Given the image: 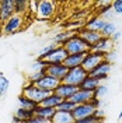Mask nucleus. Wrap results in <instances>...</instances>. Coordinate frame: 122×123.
Returning a JSON list of instances; mask_svg holds the SVG:
<instances>
[{
    "label": "nucleus",
    "instance_id": "f257e3e1",
    "mask_svg": "<svg viewBox=\"0 0 122 123\" xmlns=\"http://www.w3.org/2000/svg\"><path fill=\"white\" fill-rule=\"evenodd\" d=\"M49 94H52V92L45 91L42 88H38L37 85H34V84H27L25 87H23V92H21L23 97L31 99L32 102H35L37 105H39Z\"/></svg>",
    "mask_w": 122,
    "mask_h": 123
},
{
    "label": "nucleus",
    "instance_id": "f03ea898",
    "mask_svg": "<svg viewBox=\"0 0 122 123\" xmlns=\"http://www.w3.org/2000/svg\"><path fill=\"white\" fill-rule=\"evenodd\" d=\"M65 50L68 52V55H76V53H87L90 52V46L84 42L83 39L80 38L79 35H73L72 38L69 39L68 42L63 45Z\"/></svg>",
    "mask_w": 122,
    "mask_h": 123
},
{
    "label": "nucleus",
    "instance_id": "7ed1b4c3",
    "mask_svg": "<svg viewBox=\"0 0 122 123\" xmlns=\"http://www.w3.org/2000/svg\"><path fill=\"white\" fill-rule=\"evenodd\" d=\"M87 71L79 66V67H75V69L68 70V74L65 76V78L62 80L63 84H69V85H75V87H79V85L83 83V80L87 77Z\"/></svg>",
    "mask_w": 122,
    "mask_h": 123
},
{
    "label": "nucleus",
    "instance_id": "20e7f679",
    "mask_svg": "<svg viewBox=\"0 0 122 123\" xmlns=\"http://www.w3.org/2000/svg\"><path fill=\"white\" fill-rule=\"evenodd\" d=\"M102 60H105V55L98 53V52H87V55L84 56L83 63H81V67H83L87 73H90L94 67H97Z\"/></svg>",
    "mask_w": 122,
    "mask_h": 123
},
{
    "label": "nucleus",
    "instance_id": "39448f33",
    "mask_svg": "<svg viewBox=\"0 0 122 123\" xmlns=\"http://www.w3.org/2000/svg\"><path fill=\"white\" fill-rule=\"evenodd\" d=\"M55 13V3L51 0H42L38 1V7L35 11L37 20H49Z\"/></svg>",
    "mask_w": 122,
    "mask_h": 123
},
{
    "label": "nucleus",
    "instance_id": "423d86ee",
    "mask_svg": "<svg viewBox=\"0 0 122 123\" xmlns=\"http://www.w3.org/2000/svg\"><path fill=\"white\" fill-rule=\"evenodd\" d=\"M66 57H68V52L65 50V48L63 46H56L49 53V56L45 57L44 60H45L46 66H51V64H62Z\"/></svg>",
    "mask_w": 122,
    "mask_h": 123
},
{
    "label": "nucleus",
    "instance_id": "0eeeda50",
    "mask_svg": "<svg viewBox=\"0 0 122 123\" xmlns=\"http://www.w3.org/2000/svg\"><path fill=\"white\" fill-rule=\"evenodd\" d=\"M111 69H112V64L107 60H102L97 67H94L88 73V76H93L95 78H98L100 81H102V80H107L108 78V73L111 71Z\"/></svg>",
    "mask_w": 122,
    "mask_h": 123
},
{
    "label": "nucleus",
    "instance_id": "6e6552de",
    "mask_svg": "<svg viewBox=\"0 0 122 123\" xmlns=\"http://www.w3.org/2000/svg\"><path fill=\"white\" fill-rule=\"evenodd\" d=\"M14 15V0H1L0 1V23H7Z\"/></svg>",
    "mask_w": 122,
    "mask_h": 123
},
{
    "label": "nucleus",
    "instance_id": "1a4fd4ad",
    "mask_svg": "<svg viewBox=\"0 0 122 123\" xmlns=\"http://www.w3.org/2000/svg\"><path fill=\"white\" fill-rule=\"evenodd\" d=\"M21 25H23V15L14 14L7 23L3 24V34H4V35L15 34L17 31L21 28Z\"/></svg>",
    "mask_w": 122,
    "mask_h": 123
},
{
    "label": "nucleus",
    "instance_id": "9d476101",
    "mask_svg": "<svg viewBox=\"0 0 122 123\" xmlns=\"http://www.w3.org/2000/svg\"><path fill=\"white\" fill-rule=\"evenodd\" d=\"M94 108L91 106L90 102H86V104H80V105H76L73 112H72V116L75 117V120H80V119H84L87 116H91L94 113Z\"/></svg>",
    "mask_w": 122,
    "mask_h": 123
},
{
    "label": "nucleus",
    "instance_id": "9b49d317",
    "mask_svg": "<svg viewBox=\"0 0 122 123\" xmlns=\"http://www.w3.org/2000/svg\"><path fill=\"white\" fill-rule=\"evenodd\" d=\"M68 67L62 63V64H51V66H46L45 69V73L48 74V76L54 77V78H56V80H59L62 83V80L65 78V76L68 74Z\"/></svg>",
    "mask_w": 122,
    "mask_h": 123
},
{
    "label": "nucleus",
    "instance_id": "f8f14e48",
    "mask_svg": "<svg viewBox=\"0 0 122 123\" xmlns=\"http://www.w3.org/2000/svg\"><path fill=\"white\" fill-rule=\"evenodd\" d=\"M59 84H61V81H59V80H56V78H54V77L45 74V76L42 77L39 81H37L34 85H37L38 88H42V90H45V91L54 92L55 90H56V87H58Z\"/></svg>",
    "mask_w": 122,
    "mask_h": 123
},
{
    "label": "nucleus",
    "instance_id": "ddd939ff",
    "mask_svg": "<svg viewBox=\"0 0 122 123\" xmlns=\"http://www.w3.org/2000/svg\"><path fill=\"white\" fill-rule=\"evenodd\" d=\"M77 35L83 39L87 45L90 46V49H91V46L95 45V43L100 41V38H101V34H98V32H93V31H88V30H86V28L79 30V31H77Z\"/></svg>",
    "mask_w": 122,
    "mask_h": 123
},
{
    "label": "nucleus",
    "instance_id": "4468645a",
    "mask_svg": "<svg viewBox=\"0 0 122 123\" xmlns=\"http://www.w3.org/2000/svg\"><path fill=\"white\" fill-rule=\"evenodd\" d=\"M90 50H91V52H98V53L107 55L108 52H111V50H112V41H111V38L101 37L98 42H97L94 46H91V49H90Z\"/></svg>",
    "mask_w": 122,
    "mask_h": 123
},
{
    "label": "nucleus",
    "instance_id": "2eb2a0df",
    "mask_svg": "<svg viewBox=\"0 0 122 123\" xmlns=\"http://www.w3.org/2000/svg\"><path fill=\"white\" fill-rule=\"evenodd\" d=\"M79 90V87H75V85H69V84H61L56 87V90L54 91V94H56L58 97H61L62 99H69L75 92Z\"/></svg>",
    "mask_w": 122,
    "mask_h": 123
},
{
    "label": "nucleus",
    "instance_id": "dca6fc26",
    "mask_svg": "<svg viewBox=\"0 0 122 123\" xmlns=\"http://www.w3.org/2000/svg\"><path fill=\"white\" fill-rule=\"evenodd\" d=\"M93 98V92L91 91H86V90H77L70 98L69 101L73 102L75 105H80V104H86V102H90V99Z\"/></svg>",
    "mask_w": 122,
    "mask_h": 123
},
{
    "label": "nucleus",
    "instance_id": "f3484780",
    "mask_svg": "<svg viewBox=\"0 0 122 123\" xmlns=\"http://www.w3.org/2000/svg\"><path fill=\"white\" fill-rule=\"evenodd\" d=\"M105 23H107V20L105 18H101V17H94V18H90L87 23L83 25V28H86V30L88 31H93V32H101V30L104 28V25H105Z\"/></svg>",
    "mask_w": 122,
    "mask_h": 123
},
{
    "label": "nucleus",
    "instance_id": "a211bd4d",
    "mask_svg": "<svg viewBox=\"0 0 122 123\" xmlns=\"http://www.w3.org/2000/svg\"><path fill=\"white\" fill-rule=\"evenodd\" d=\"M100 85H101V81H100L98 78H95V77L88 76V74H87V77L83 80V83L79 85V88H80V90H86V91L94 92Z\"/></svg>",
    "mask_w": 122,
    "mask_h": 123
},
{
    "label": "nucleus",
    "instance_id": "6ab92c4d",
    "mask_svg": "<svg viewBox=\"0 0 122 123\" xmlns=\"http://www.w3.org/2000/svg\"><path fill=\"white\" fill-rule=\"evenodd\" d=\"M87 53H76V55H68V57L65 59L63 62V64L68 67L69 70L70 69H75V67H79V66H81V63H83V59L84 56Z\"/></svg>",
    "mask_w": 122,
    "mask_h": 123
},
{
    "label": "nucleus",
    "instance_id": "aec40b11",
    "mask_svg": "<svg viewBox=\"0 0 122 123\" xmlns=\"http://www.w3.org/2000/svg\"><path fill=\"white\" fill-rule=\"evenodd\" d=\"M55 112H56V109H54V108L39 106V105H37L34 108V115L39 116V117H44V119H48V120H51L54 117Z\"/></svg>",
    "mask_w": 122,
    "mask_h": 123
},
{
    "label": "nucleus",
    "instance_id": "412c9836",
    "mask_svg": "<svg viewBox=\"0 0 122 123\" xmlns=\"http://www.w3.org/2000/svg\"><path fill=\"white\" fill-rule=\"evenodd\" d=\"M77 32L75 31H62V32H58L56 35L54 37V43H56L58 46H63L66 42H68L69 39L72 38L73 35H76Z\"/></svg>",
    "mask_w": 122,
    "mask_h": 123
},
{
    "label": "nucleus",
    "instance_id": "4be33fe9",
    "mask_svg": "<svg viewBox=\"0 0 122 123\" xmlns=\"http://www.w3.org/2000/svg\"><path fill=\"white\" fill-rule=\"evenodd\" d=\"M75 117L72 116V113L68 112H55L54 117L51 119V123H75Z\"/></svg>",
    "mask_w": 122,
    "mask_h": 123
},
{
    "label": "nucleus",
    "instance_id": "5701e85b",
    "mask_svg": "<svg viewBox=\"0 0 122 123\" xmlns=\"http://www.w3.org/2000/svg\"><path fill=\"white\" fill-rule=\"evenodd\" d=\"M62 101H63V99H62L61 97H58L56 94H54V92H52V94H49L45 99L39 104V106H46V108H54V109H56V108H58V105L61 104Z\"/></svg>",
    "mask_w": 122,
    "mask_h": 123
},
{
    "label": "nucleus",
    "instance_id": "b1692460",
    "mask_svg": "<svg viewBox=\"0 0 122 123\" xmlns=\"http://www.w3.org/2000/svg\"><path fill=\"white\" fill-rule=\"evenodd\" d=\"M116 31V24L112 23V21H108L105 23V25H104V28L101 30V37H105V38H111L112 35H114V32Z\"/></svg>",
    "mask_w": 122,
    "mask_h": 123
},
{
    "label": "nucleus",
    "instance_id": "393cba45",
    "mask_svg": "<svg viewBox=\"0 0 122 123\" xmlns=\"http://www.w3.org/2000/svg\"><path fill=\"white\" fill-rule=\"evenodd\" d=\"M17 104H18V108H21V109H27V111H32L34 108L37 106L35 102H32L31 99L25 98V97H23V95H20V97L17 98Z\"/></svg>",
    "mask_w": 122,
    "mask_h": 123
},
{
    "label": "nucleus",
    "instance_id": "a878e982",
    "mask_svg": "<svg viewBox=\"0 0 122 123\" xmlns=\"http://www.w3.org/2000/svg\"><path fill=\"white\" fill-rule=\"evenodd\" d=\"M28 10V1L25 0H14V14L23 15Z\"/></svg>",
    "mask_w": 122,
    "mask_h": 123
},
{
    "label": "nucleus",
    "instance_id": "bb28decb",
    "mask_svg": "<svg viewBox=\"0 0 122 123\" xmlns=\"http://www.w3.org/2000/svg\"><path fill=\"white\" fill-rule=\"evenodd\" d=\"M14 116H17L18 119H21L23 122H27L28 119H31V117L34 116V109H32V111H27V109L17 108V111L14 112Z\"/></svg>",
    "mask_w": 122,
    "mask_h": 123
},
{
    "label": "nucleus",
    "instance_id": "cd10ccee",
    "mask_svg": "<svg viewBox=\"0 0 122 123\" xmlns=\"http://www.w3.org/2000/svg\"><path fill=\"white\" fill-rule=\"evenodd\" d=\"M75 106H76V105H75L73 102H70L69 99H63L61 104L58 105L56 111H58V112H68V113H72L73 109H75Z\"/></svg>",
    "mask_w": 122,
    "mask_h": 123
},
{
    "label": "nucleus",
    "instance_id": "c85d7f7f",
    "mask_svg": "<svg viewBox=\"0 0 122 123\" xmlns=\"http://www.w3.org/2000/svg\"><path fill=\"white\" fill-rule=\"evenodd\" d=\"M56 46H58V45L52 42V43H48V45H45L44 48H41V49H39V52H38V59H42V60H44L45 57H48L49 53L54 50Z\"/></svg>",
    "mask_w": 122,
    "mask_h": 123
},
{
    "label": "nucleus",
    "instance_id": "c756f323",
    "mask_svg": "<svg viewBox=\"0 0 122 123\" xmlns=\"http://www.w3.org/2000/svg\"><path fill=\"white\" fill-rule=\"evenodd\" d=\"M8 87H10V81L7 80V77H4V74H0V98L7 94Z\"/></svg>",
    "mask_w": 122,
    "mask_h": 123
},
{
    "label": "nucleus",
    "instance_id": "7c9ffc66",
    "mask_svg": "<svg viewBox=\"0 0 122 123\" xmlns=\"http://www.w3.org/2000/svg\"><path fill=\"white\" fill-rule=\"evenodd\" d=\"M31 69H32V73H35V71H44V70L46 69L45 60H42V59H37V60L32 63Z\"/></svg>",
    "mask_w": 122,
    "mask_h": 123
},
{
    "label": "nucleus",
    "instance_id": "2f4dec72",
    "mask_svg": "<svg viewBox=\"0 0 122 123\" xmlns=\"http://www.w3.org/2000/svg\"><path fill=\"white\" fill-rule=\"evenodd\" d=\"M107 92H108V87H107V85H104V84H101L95 91L93 92V97L102 98V97H105V95H107Z\"/></svg>",
    "mask_w": 122,
    "mask_h": 123
},
{
    "label": "nucleus",
    "instance_id": "473e14b6",
    "mask_svg": "<svg viewBox=\"0 0 122 123\" xmlns=\"http://www.w3.org/2000/svg\"><path fill=\"white\" fill-rule=\"evenodd\" d=\"M111 7H112V11L114 14L121 15L122 14V0H115L111 3Z\"/></svg>",
    "mask_w": 122,
    "mask_h": 123
},
{
    "label": "nucleus",
    "instance_id": "72a5a7b5",
    "mask_svg": "<svg viewBox=\"0 0 122 123\" xmlns=\"http://www.w3.org/2000/svg\"><path fill=\"white\" fill-rule=\"evenodd\" d=\"M24 123H51V120H48V119H44V117H39V116H32L31 119H28L27 122Z\"/></svg>",
    "mask_w": 122,
    "mask_h": 123
},
{
    "label": "nucleus",
    "instance_id": "f704fd0d",
    "mask_svg": "<svg viewBox=\"0 0 122 123\" xmlns=\"http://www.w3.org/2000/svg\"><path fill=\"white\" fill-rule=\"evenodd\" d=\"M97 122H98V119H97L94 115H91V116H87V117H84V119L76 120L75 123H97Z\"/></svg>",
    "mask_w": 122,
    "mask_h": 123
},
{
    "label": "nucleus",
    "instance_id": "c9c22d12",
    "mask_svg": "<svg viewBox=\"0 0 122 123\" xmlns=\"http://www.w3.org/2000/svg\"><path fill=\"white\" fill-rule=\"evenodd\" d=\"M93 115L95 116V117H97L98 120H104V116H105V112H104V111H102L101 108H98V109H95V111H94V113H93Z\"/></svg>",
    "mask_w": 122,
    "mask_h": 123
},
{
    "label": "nucleus",
    "instance_id": "e433bc0d",
    "mask_svg": "<svg viewBox=\"0 0 122 123\" xmlns=\"http://www.w3.org/2000/svg\"><path fill=\"white\" fill-rule=\"evenodd\" d=\"M116 59V52L115 50H111V52H108L107 55H105V60L107 62H109L111 64H112V62Z\"/></svg>",
    "mask_w": 122,
    "mask_h": 123
},
{
    "label": "nucleus",
    "instance_id": "4c0bfd02",
    "mask_svg": "<svg viewBox=\"0 0 122 123\" xmlns=\"http://www.w3.org/2000/svg\"><path fill=\"white\" fill-rule=\"evenodd\" d=\"M90 104H91V106L94 108V109H98V108L101 106V99L97 98V97H93L91 99H90Z\"/></svg>",
    "mask_w": 122,
    "mask_h": 123
},
{
    "label": "nucleus",
    "instance_id": "58836bf2",
    "mask_svg": "<svg viewBox=\"0 0 122 123\" xmlns=\"http://www.w3.org/2000/svg\"><path fill=\"white\" fill-rule=\"evenodd\" d=\"M122 37V31H119V30H116L114 32V35H112V37H111V41H112V42H118V41H119V38H121Z\"/></svg>",
    "mask_w": 122,
    "mask_h": 123
},
{
    "label": "nucleus",
    "instance_id": "ea45409f",
    "mask_svg": "<svg viewBox=\"0 0 122 123\" xmlns=\"http://www.w3.org/2000/svg\"><path fill=\"white\" fill-rule=\"evenodd\" d=\"M118 119H122V109H121V112H119V115H118Z\"/></svg>",
    "mask_w": 122,
    "mask_h": 123
},
{
    "label": "nucleus",
    "instance_id": "a19ab883",
    "mask_svg": "<svg viewBox=\"0 0 122 123\" xmlns=\"http://www.w3.org/2000/svg\"><path fill=\"white\" fill-rule=\"evenodd\" d=\"M97 123H104V122H102V120H98V122H97Z\"/></svg>",
    "mask_w": 122,
    "mask_h": 123
}]
</instances>
